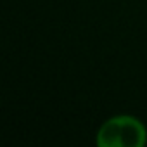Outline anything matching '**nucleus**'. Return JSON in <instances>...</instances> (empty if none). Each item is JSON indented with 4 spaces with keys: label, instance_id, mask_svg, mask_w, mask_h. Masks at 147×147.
<instances>
[{
    "label": "nucleus",
    "instance_id": "f257e3e1",
    "mask_svg": "<svg viewBox=\"0 0 147 147\" xmlns=\"http://www.w3.org/2000/svg\"><path fill=\"white\" fill-rule=\"evenodd\" d=\"M95 144L99 147H144L147 144V128L137 116L116 114L99 126Z\"/></svg>",
    "mask_w": 147,
    "mask_h": 147
}]
</instances>
